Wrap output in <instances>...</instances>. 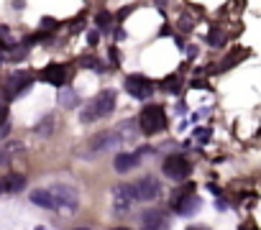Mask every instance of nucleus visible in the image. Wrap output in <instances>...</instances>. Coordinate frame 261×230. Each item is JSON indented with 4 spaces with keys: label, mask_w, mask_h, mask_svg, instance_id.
Segmentation results:
<instances>
[{
    "label": "nucleus",
    "mask_w": 261,
    "mask_h": 230,
    "mask_svg": "<svg viewBox=\"0 0 261 230\" xmlns=\"http://www.w3.org/2000/svg\"><path fill=\"white\" fill-rule=\"evenodd\" d=\"M113 230H130V227H113Z\"/></svg>",
    "instance_id": "b1692460"
},
{
    "label": "nucleus",
    "mask_w": 261,
    "mask_h": 230,
    "mask_svg": "<svg viewBox=\"0 0 261 230\" xmlns=\"http://www.w3.org/2000/svg\"><path fill=\"white\" fill-rule=\"evenodd\" d=\"M74 230H90V227H74Z\"/></svg>",
    "instance_id": "393cba45"
},
{
    "label": "nucleus",
    "mask_w": 261,
    "mask_h": 230,
    "mask_svg": "<svg viewBox=\"0 0 261 230\" xmlns=\"http://www.w3.org/2000/svg\"><path fill=\"white\" fill-rule=\"evenodd\" d=\"M113 194H115L118 199H123V205H128L130 199H136V187H130V184H118V187L113 189Z\"/></svg>",
    "instance_id": "ddd939ff"
},
{
    "label": "nucleus",
    "mask_w": 261,
    "mask_h": 230,
    "mask_svg": "<svg viewBox=\"0 0 261 230\" xmlns=\"http://www.w3.org/2000/svg\"><path fill=\"white\" fill-rule=\"evenodd\" d=\"M141 225H144V230H162V227L167 225L164 212H162V210H146V212L141 215Z\"/></svg>",
    "instance_id": "1a4fd4ad"
},
{
    "label": "nucleus",
    "mask_w": 261,
    "mask_h": 230,
    "mask_svg": "<svg viewBox=\"0 0 261 230\" xmlns=\"http://www.w3.org/2000/svg\"><path fill=\"white\" fill-rule=\"evenodd\" d=\"M49 131H51V118H46V121L36 128V133H39V136H44V133H49Z\"/></svg>",
    "instance_id": "a211bd4d"
},
{
    "label": "nucleus",
    "mask_w": 261,
    "mask_h": 230,
    "mask_svg": "<svg viewBox=\"0 0 261 230\" xmlns=\"http://www.w3.org/2000/svg\"><path fill=\"white\" fill-rule=\"evenodd\" d=\"M187 230H207V227H200V225H192V227H187Z\"/></svg>",
    "instance_id": "4be33fe9"
},
{
    "label": "nucleus",
    "mask_w": 261,
    "mask_h": 230,
    "mask_svg": "<svg viewBox=\"0 0 261 230\" xmlns=\"http://www.w3.org/2000/svg\"><path fill=\"white\" fill-rule=\"evenodd\" d=\"M136 161H139L136 154H118L115 161H113V166H115V171H128V169L136 166Z\"/></svg>",
    "instance_id": "f8f14e48"
},
{
    "label": "nucleus",
    "mask_w": 261,
    "mask_h": 230,
    "mask_svg": "<svg viewBox=\"0 0 261 230\" xmlns=\"http://www.w3.org/2000/svg\"><path fill=\"white\" fill-rule=\"evenodd\" d=\"M115 107V92L113 90H102L92 102H87V107L82 110V121L90 123V121H97V118H105L110 115Z\"/></svg>",
    "instance_id": "f257e3e1"
},
{
    "label": "nucleus",
    "mask_w": 261,
    "mask_h": 230,
    "mask_svg": "<svg viewBox=\"0 0 261 230\" xmlns=\"http://www.w3.org/2000/svg\"><path fill=\"white\" fill-rule=\"evenodd\" d=\"M29 84H31V74H29V72H16V74H11V77L6 79V92H8V97H16V95H21Z\"/></svg>",
    "instance_id": "6e6552de"
},
{
    "label": "nucleus",
    "mask_w": 261,
    "mask_h": 230,
    "mask_svg": "<svg viewBox=\"0 0 261 230\" xmlns=\"http://www.w3.org/2000/svg\"><path fill=\"white\" fill-rule=\"evenodd\" d=\"M31 202L39 205V207H44V210H54V207H57L51 192H46V189H34V192H31Z\"/></svg>",
    "instance_id": "9b49d317"
},
{
    "label": "nucleus",
    "mask_w": 261,
    "mask_h": 230,
    "mask_svg": "<svg viewBox=\"0 0 261 230\" xmlns=\"http://www.w3.org/2000/svg\"><path fill=\"white\" fill-rule=\"evenodd\" d=\"M6 189V179H0V192H3Z\"/></svg>",
    "instance_id": "5701e85b"
},
{
    "label": "nucleus",
    "mask_w": 261,
    "mask_h": 230,
    "mask_svg": "<svg viewBox=\"0 0 261 230\" xmlns=\"http://www.w3.org/2000/svg\"><path fill=\"white\" fill-rule=\"evenodd\" d=\"M162 169H164V174H167L169 179H174V182H182V179H187V177H190V171H192L190 161H187L185 156H179V154H172V156H167Z\"/></svg>",
    "instance_id": "7ed1b4c3"
},
{
    "label": "nucleus",
    "mask_w": 261,
    "mask_h": 230,
    "mask_svg": "<svg viewBox=\"0 0 261 230\" xmlns=\"http://www.w3.org/2000/svg\"><path fill=\"white\" fill-rule=\"evenodd\" d=\"M3 164H8V156H6V154H0V166H3Z\"/></svg>",
    "instance_id": "412c9836"
},
{
    "label": "nucleus",
    "mask_w": 261,
    "mask_h": 230,
    "mask_svg": "<svg viewBox=\"0 0 261 230\" xmlns=\"http://www.w3.org/2000/svg\"><path fill=\"white\" fill-rule=\"evenodd\" d=\"M162 194V182L156 177H141L136 182V199H144V202H151Z\"/></svg>",
    "instance_id": "20e7f679"
},
{
    "label": "nucleus",
    "mask_w": 261,
    "mask_h": 230,
    "mask_svg": "<svg viewBox=\"0 0 261 230\" xmlns=\"http://www.w3.org/2000/svg\"><path fill=\"white\" fill-rule=\"evenodd\" d=\"M23 187H26V177H21V174H11L6 179V189L8 192H21Z\"/></svg>",
    "instance_id": "4468645a"
},
{
    "label": "nucleus",
    "mask_w": 261,
    "mask_h": 230,
    "mask_svg": "<svg viewBox=\"0 0 261 230\" xmlns=\"http://www.w3.org/2000/svg\"><path fill=\"white\" fill-rule=\"evenodd\" d=\"M41 79L51 82V84H64L67 82V67L64 64H51L41 72Z\"/></svg>",
    "instance_id": "9d476101"
},
{
    "label": "nucleus",
    "mask_w": 261,
    "mask_h": 230,
    "mask_svg": "<svg viewBox=\"0 0 261 230\" xmlns=\"http://www.w3.org/2000/svg\"><path fill=\"white\" fill-rule=\"evenodd\" d=\"M6 115H8V105H6V100L0 97V126H6L8 121H6Z\"/></svg>",
    "instance_id": "f3484780"
},
{
    "label": "nucleus",
    "mask_w": 261,
    "mask_h": 230,
    "mask_svg": "<svg viewBox=\"0 0 261 230\" xmlns=\"http://www.w3.org/2000/svg\"><path fill=\"white\" fill-rule=\"evenodd\" d=\"M11 133V123H6V126H0V138H3V136H8Z\"/></svg>",
    "instance_id": "aec40b11"
},
{
    "label": "nucleus",
    "mask_w": 261,
    "mask_h": 230,
    "mask_svg": "<svg viewBox=\"0 0 261 230\" xmlns=\"http://www.w3.org/2000/svg\"><path fill=\"white\" fill-rule=\"evenodd\" d=\"M195 207H197L195 187H192V184H187V187H185V192H177V194H174V210H177V212H182V215H187V212H192Z\"/></svg>",
    "instance_id": "0eeeda50"
},
{
    "label": "nucleus",
    "mask_w": 261,
    "mask_h": 230,
    "mask_svg": "<svg viewBox=\"0 0 261 230\" xmlns=\"http://www.w3.org/2000/svg\"><path fill=\"white\" fill-rule=\"evenodd\" d=\"M139 126L144 133H159L164 126H167V115H164V107L162 105H146L139 115Z\"/></svg>",
    "instance_id": "f03ea898"
},
{
    "label": "nucleus",
    "mask_w": 261,
    "mask_h": 230,
    "mask_svg": "<svg viewBox=\"0 0 261 230\" xmlns=\"http://www.w3.org/2000/svg\"><path fill=\"white\" fill-rule=\"evenodd\" d=\"M49 192H51V197H54V202H57L59 207L74 210V207H77V202H80L77 192H74L72 187H67V184H57V187H54V189H49Z\"/></svg>",
    "instance_id": "39448f33"
},
{
    "label": "nucleus",
    "mask_w": 261,
    "mask_h": 230,
    "mask_svg": "<svg viewBox=\"0 0 261 230\" xmlns=\"http://www.w3.org/2000/svg\"><path fill=\"white\" fill-rule=\"evenodd\" d=\"M59 102H62L64 107H72V105L77 102V97H74V92H72V90H64V92L59 95Z\"/></svg>",
    "instance_id": "dca6fc26"
},
{
    "label": "nucleus",
    "mask_w": 261,
    "mask_h": 230,
    "mask_svg": "<svg viewBox=\"0 0 261 230\" xmlns=\"http://www.w3.org/2000/svg\"><path fill=\"white\" fill-rule=\"evenodd\" d=\"M125 90H128L130 97L144 100V97L151 95V82H149L146 77H141V74H134V77H128V79H125Z\"/></svg>",
    "instance_id": "423d86ee"
},
{
    "label": "nucleus",
    "mask_w": 261,
    "mask_h": 230,
    "mask_svg": "<svg viewBox=\"0 0 261 230\" xmlns=\"http://www.w3.org/2000/svg\"><path fill=\"white\" fill-rule=\"evenodd\" d=\"M108 21H110L108 13H100V16H97V23H100V26H108Z\"/></svg>",
    "instance_id": "6ab92c4d"
},
{
    "label": "nucleus",
    "mask_w": 261,
    "mask_h": 230,
    "mask_svg": "<svg viewBox=\"0 0 261 230\" xmlns=\"http://www.w3.org/2000/svg\"><path fill=\"white\" fill-rule=\"evenodd\" d=\"M115 141H118V136H113V133H102L100 138L92 141V149H108V146H113Z\"/></svg>",
    "instance_id": "2eb2a0df"
}]
</instances>
